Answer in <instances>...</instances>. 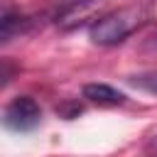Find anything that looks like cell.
<instances>
[{"instance_id":"cell-8","label":"cell","mask_w":157,"mask_h":157,"mask_svg":"<svg viewBox=\"0 0 157 157\" xmlns=\"http://www.w3.org/2000/svg\"><path fill=\"white\" fill-rule=\"evenodd\" d=\"M152 157H157V155H152Z\"/></svg>"},{"instance_id":"cell-1","label":"cell","mask_w":157,"mask_h":157,"mask_svg":"<svg viewBox=\"0 0 157 157\" xmlns=\"http://www.w3.org/2000/svg\"><path fill=\"white\" fill-rule=\"evenodd\" d=\"M147 20H150L147 5H142V2L125 5V7L101 15L88 27V39L98 47H115V44L125 42L130 34H135L142 25H147Z\"/></svg>"},{"instance_id":"cell-3","label":"cell","mask_w":157,"mask_h":157,"mask_svg":"<svg viewBox=\"0 0 157 157\" xmlns=\"http://www.w3.org/2000/svg\"><path fill=\"white\" fill-rule=\"evenodd\" d=\"M83 98L96 103V105H123L125 103V93L108 86V83H86Z\"/></svg>"},{"instance_id":"cell-5","label":"cell","mask_w":157,"mask_h":157,"mask_svg":"<svg viewBox=\"0 0 157 157\" xmlns=\"http://www.w3.org/2000/svg\"><path fill=\"white\" fill-rule=\"evenodd\" d=\"M135 88L145 91V93H152L157 96V71H145V74H137V76H130L128 78Z\"/></svg>"},{"instance_id":"cell-4","label":"cell","mask_w":157,"mask_h":157,"mask_svg":"<svg viewBox=\"0 0 157 157\" xmlns=\"http://www.w3.org/2000/svg\"><path fill=\"white\" fill-rule=\"evenodd\" d=\"M29 25V20L20 12H12L10 7H2V15H0V39L2 42H10L15 34L25 32Z\"/></svg>"},{"instance_id":"cell-2","label":"cell","mask_w":157,"mask_h":157,"mask_svg":"<svg viewBox=\"0 0 157 157\" xmlns=\"http://www.w3.org/2000/svg\"><path fill=\"white\" fill-rule=\"evenodd\" d=\"M2 123L12 132H29L42 123V108L32 96H15L2 110Z\"/></svg>"},{"instance_id":"cell-6","label":"cell","mask_w":157,"mask_h":157,"mask_svg":"<svg viewBox=\"0 0 157 157\" xmlns=\"http://www.w3.org/2000/svg\"><path fill=\"white\" fill-rule=\"evenodd\" d=\"M91 0H59V7H56V20H64V17H71L74 12H78L83 5H88Z\"/></svg>"},{"instance_id":"cell-7","label":"cell","mask_w":157,"mask_h":157,"mask_svg":"<svg viewBox=\"0 0 157 157\" xmlns=\"http://www.w3.org/2000/svg\"><path fill=\"white\" fill-rule=\"evenodd\" d=\"M155 44H157V37H155Z\"/></svg>"}]
</instances>
